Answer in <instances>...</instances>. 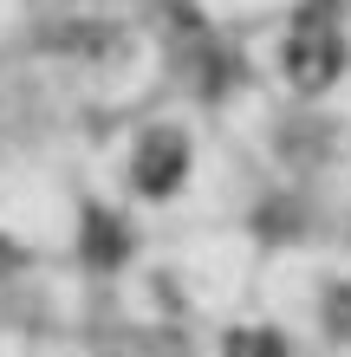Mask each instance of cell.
Returning <instances> with one entry per match:
<instances>
[{"label": "cell", "instance_id": "6da1fadb", "mask_svg": "<svg viewBox=\"0 0 351 357\" xmlns=\"http://www.w3.org/2000/svg\"><path fill=\"white\" fill-rule=\"evenodd\" d=\"M338 72H345V39L332 20H319V13H306L293 39H286V78H293L299 91H325V85H338Z\"/></svg>", "mask_w": 351, "mask_h": 357}, {"label": "cell", "instance_id": "7a4b0ae2", "mask_svg": "<svg viewBox=\"0 0 351 357\" xmlns=\"http://www.w3.org/2000/svg\"><path fill=\"white\" fill-rule=\"evenodd\" d=\"M182 176H189V137L182 130H150L130 156V182L143 195H176Z\"/></svg>", "mask_w": 351, "mask_h": 357}, {"label": "cell", "instance_id": "3957f363", "mask_svg": "<svg viewBox=\"0 0 351 357\" xmlns=\"http://www.w3.org/2000/svg\"><path fill=\"white\" fill-rule=\"evenodd\" d=\"M228 357H286V338L274 325H241L228 331Z\"/></svg>", "mask_w": 351, "mask_h": 357}, {"label": "cell", "instance_id": "277c9868", "mask_svg": "<svg viewBox=\"0 0 351 357\" xmlns=\"http://www.w3.org/2000/svg\"><path fill=\"white\" fill-rule=\"evenodd\" d=\"M325 331H332V338H351V280L325 286Z\"/></svg>", "mask_w": 351, "mask_h": 357}]
</instances>
